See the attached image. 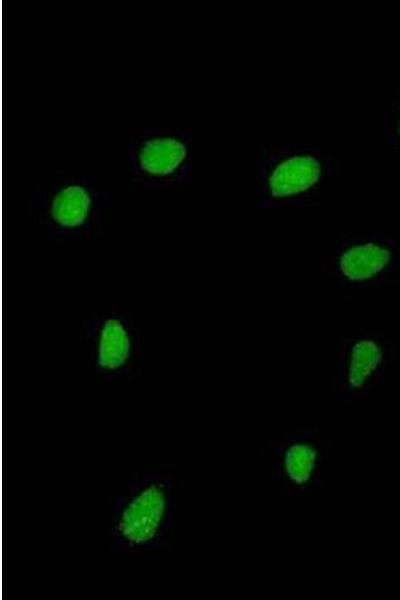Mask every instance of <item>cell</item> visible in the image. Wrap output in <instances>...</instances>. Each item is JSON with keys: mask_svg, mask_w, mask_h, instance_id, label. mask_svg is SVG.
Returning a JSON list of instances; mask_svg holds the SVG:
<instances>
[{"mask_svg": "<svg viewBox=\"0 0 400 600\" xmlns=\"http://www.w3.org/2000/svg\"><path fill=\"white\" fill-rule=\"evenodd\" d=\"M177 482L163 471H144L108 498L106 542L113 550L148 555L171 547Z\"/></svg>", "mask_w": 400, "mask_h": 600, "instance_id": "obj_1", "label": "cell"}, {"mask_svg": "<svg viewBox=\"0 0 400 600\" xmlns=\"http://www.w3.org/2000/svg\"><path fill=\"white\" fill-rule=\"evenodd\" d=\"M111 194L101 183L71 170L53 169L26 196L33 228L56 242L89 241L104 235Z\"/></svg>", "mask_w": 400, "mask_h": 600, "instance_id": "obj_2", "label": "cell"}, {"mask_svg": "<svg viewBox=\"0 0 400 600\" xmlns=\"http://www.w3.org/2000/svg\"><path fill=\"white\" fill-rule=\"evenodd\" d=\"M339 166L338 157L314 145L262 147L255 175L258 202L263 208L311 206Z\"/></svg>", "mask_w": 400, "mask_h": 600, "instance_id": "obj_3", "label": "cell"}, {"mask_svg": "<svg viewBox=\"0 0 400 600\" xmlns=\"http://www.w3.org/2000/svg\"><path fill=\"white\" fill-rule=\"evenodd\" d=\"M145 343L133 314L119 304L105 305L81 324V356L103 383H128L139 376Z\"/></svg>", "mask_w": 400, "mask_h": 600, "instance_id": "obj_4", "label": "cell"}, {"mask_svg": "<svg viewBox=\"0 0 400 600\" xmlns=\"http://www.w3.org/2000/svg\"><path fill=\"white\" fill-rule=\"evenodd\" d=\"M127 153L133 189L167 190L191 182L199 144L190 129L134 128L129 131Z\"/></svg>", "mask_w": 400, "mask_h": 600, "instance_id": "obj_5", "label": "cell"}, {"mask_svg": "<svg viewBox=\"0 0 400 600\" xmlns=\"http://www.w3.org/2000/svg\"><path fill=\"white\" fill-rule=\"evenodd\" d=\"M397 247L383 235L359 236L340 252L338 268L352 283H362L383 275L394 263Z\"/></svg>", "mask_w": 400, "mask_h": 600, "instance_id": "obj_6", "label": "cell"}, {"mask_svg": "<svg viewBox=\"0 0 400 600\" xmlns=\"http://www.w3.org/2000/svg\"><path fill=\"white\" fill-rule=\"evenodd\" d=\"M348 370L352 381H363L383 362L385 350L376 340L365 338L349 345Z\"/></svg>", "mask_w": 400, "mask_h": 600, "instance_id": "obj_7", "label": "cell"}, {"mask_svg": "<svg viewBox=\"0 0 400 600\" xmlns=\"http://www.w3.org/2000/svg\"><path fill=\"white\" fill-rule=\"evenodd\" d=\"M383 129L390 147L400 153V80L385 105Z\"/></svg>", "mask_w": 400, "mask_h": 600, "instance_id": "obj_8", "label": "cell"}]
</instances>
